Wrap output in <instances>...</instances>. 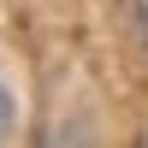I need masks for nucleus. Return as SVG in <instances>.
Masks as SVG:
<instances>
[{
  "label": "nucleus",
  "mask_w": 148,
  "mask_h": 148,
  "mask_svg": "<svg viewBox=\"0 0 148 148\" xmlns=\"http://www.w3.org/2000/svg\"><path fill=\"white\" fill-rule=\"evenodd\" d=\"M12 125H18V101L0 89V136H12Z\"/></svg>",
  "instance_id": "1"
},
{
  "label": "nucleus",
  "mask_w": 148,
  "mask_h": 148,
  "mask_svg": "<svg viewBox=\"0 0 148 148\" xmlns=\"http://www.w3.org/2000/svg\"><path fill=\"white\" fill-rule=\"evenodd\" d=\"M130 18H136V36H142V47H148V0H130Z\"/></svg>",
  "instance_id": "2"
}]
</instances>
